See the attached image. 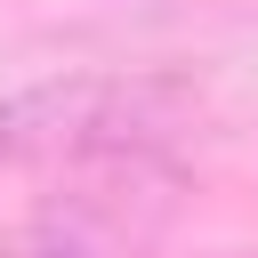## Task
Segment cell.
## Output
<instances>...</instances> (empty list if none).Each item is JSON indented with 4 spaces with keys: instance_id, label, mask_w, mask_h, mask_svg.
<instances>
[{
    "instance_id": "cell-3",
    "label": "cell",
    "mask_w": 258,
    "mask_h": 258,
    "mask_svg": "<svg viewBox=\"0 0 258 258\" xmlns=\"http://www.w3.org/2000/svg\"><path fill=\"white\" fill-rule=\"evenodd\" d=\"M0 258H97L64 218H48V210H32V218H16V226H0Z\"/></svg>"
},
{
    "instance_id": "cell-2",
    "label": "cell",
    "mask_w": 258,
    "mask_h": 258,
    "mask_svg": "<svg viewBox=\"0 0 258 258\" xmlns=\"http://www.w3.org/2000/svg\"><path fill=\"white\" fill-rule=\"evenodd\" d=\"M177 210H185V169L169 153L73 161L64 194H48V218H64L81 242H121V250H153Z\"/></svg>"
},
{
    "instance_id": "cell-1",
    "label": "cell",
    "mask_w": 258,
    "mask_h": 258,
    "mask_svg": "<svg viewBox=\"0 0 258 258\" xmlns=\"http://www.w3.org/2000/svg\"><path fill=\"white\" fill-rule=\"evenodd\" d=\"M210 113L194 73H56L0 97V169H73L105 153H177Z\"/></svg>"
}]
</instances>
